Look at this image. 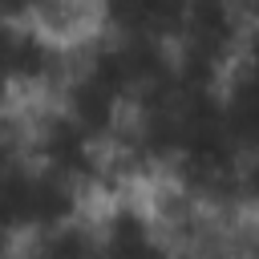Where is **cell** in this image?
Listing matches in <instances>:
<instances>
[{
    "label": "cell",
    "mask_w": 259,
    "mask_h": 259,
    "mask_svg": "<svg viewBox=\"0 0 259 259\" xmlns=\"http://www.w3.org/2000/svg\"><path fill=\"white\" fill-rule=\"evenodd\" d=\"M24 146H28V158L69 182H77L81 190H93L101 186L105 170H109V146L97 142L85 125H77L57 101L49 109H40L24 134Z\"/></svg>",
    "instance_id": "cell-1"
},
{
    "label": "cell",
    "mask_w": 259,
    "mask_h": 259,
    "mask_svg": "<svg viewBox=\"0 0 259 259\" xmlns=\"http://www.w3.org/2000/svg\"><path fill=\"white\" fill-rule=\"evenodd\" d=\"M97 259H174L162 223L134 198H113L97 219Z\"/></svg>",
    "instance_id": "cell-2"
},
{
    "label": "cell",
    "mask_w": 259,
    "mask_h": 259,
    "mask_svg": "<svg viewBox=\"0 0 259 259\" xmlns=\"http://www.w3.org/2000/svg\"><path fill=\"white\" fill-rule=\"evenodd\" d=\"M186 0H93L97 28L109 36H150L174 45Z\"/></svg>",
    "instance_id": "cell-3"
},
{
    "label": "cell",
    "mask_w": 259,
    "mask_h": 259,
    "mask_svg": "<svg viewBox=\"0 0 259 259\" xmlns=\"http://www.w3.org/2000/svg\"><path fill=\"white\" fill-rule=\"evenodd\" d=\"M223 125L243 158L259 154V61L239 57L223 77Z\"/></svg>",
    "instance_id": "cell-4"
},
{
    "label": "cell",
    "mask_w": 259,
    "mask_h": 259,
    "mask_svg": "<svg viewBox=\"0 0 259 259\" xmlns=\"http://www.w3.org/2000/svg\"><path fill=\"white\" fill-rule=\"evenodd\" d=\"M20 259H97V231L89 219H73L65 227L28 235L20 243Z\"/></svg>",
    "instance_id": "cell-5"
},
{
    "label": "cell",
    "mask_w": 259,
    "mask_h": 259,
    "mask_svg": "<svg viewBox=\"0 0 259 259\" xmlns=\"http://www.w3.org/2000/svg\"><path fill=\"white\" fill-rule=\"evenodd\" d=\"M45 0H0V24H36Z\"/></svg>",
    "instance_id": "cell-6"
},
{
    "label": "cell",
    "mask_w": 259,
    "mask_h": 259,
    "mask_svg": "<svg viewBox=\"0 0 259 259\" xmlns=\"http://www.w3.org/2000/svg\"><path fill=\"white\" fill-rule=\"evenodd\" d=\"M20 255V239H12L4 227H0V259H16Z\"/></svg>",
    "instance_id": "cell-7"
},
{
    "label": "cell",
    "mask_w": 259,
    "mask_h": 259,
    "mask_svg": "<svg viewBox=\"0 0 259 259\" xmlns=\"http://www.w3.org/2000/svg\"><path fill=\"white\" fill-rule=\"evenodd\" d=\"M12 130V117H8V93H0V134Z\"/></svg>",
    "instance_id": "cell-8"
},
{
    "label": "cell",
    "mask_w": 259,
    "mask_h": 259,
    "mask_svg": "<svg viewBox=\"0 0 259 259\" xmlns=\"http://www.w3.org/2000/svg\"><path fill=\"white\" fill-rule=\"evenodd\" d=\"M243 4H251V0H243Z\"/></svg>",
    "instance_id": "cell-9"
}]
</instances>
